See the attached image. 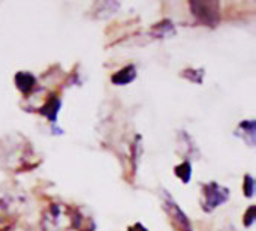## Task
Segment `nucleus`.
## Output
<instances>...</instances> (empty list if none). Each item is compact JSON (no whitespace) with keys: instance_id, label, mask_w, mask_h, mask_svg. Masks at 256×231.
Listing matches in <instances>:
<instances>
[{"instance_id":"nucleus-13","label":"nucleus","mask_w":256,"mask_h":231,"mask_svg":"<svg viewBox=\"0 0 256 231\" xmlns=\"http://www.w3.org/2000/svg\"><path fill=\"white\" fill-rule=\"evenodd\" d=\"M254 185H255V180L252 179V176H246L244 177V192H246V197H252L254 195Z\"/></svg>"},{"instance_id":"nucleus-4","label":"nucleus","mask_w":256,"mask_h":231,"mask_svg":"<svg viewBox=\"0 0 256 231\" xmlns=\"http://www.w3.org/2000/svg\"><path fill=\"white\" fill-rule=\"evenodd\" d=\"M165 210L168 212L170 218H171V222L176 225V228L178 231H192L190 228V222L186 216V213L178 207V204L171 198V197H166L165 200Z\"/></svg>"},{"instance_id":"nucleus-5","label":"nucleus","mask_w":256,"mask_h":231,"mask_svg":"<svg viewBox=\"0 0 256 231\" xmlns=\"http://www.w3.org/2000/svg\"><path fill=\"white\" fill-rule=\"evenodd\" d=\"M136 78V68L134 65H128L123 69H120L118 72H116L111 77V81L117 86H126L129 83H132Z\"/></svg>"},{"instance_id":"nucleus-7","label":"nucleus","mask_w":256,"mask_h":231,"mask_svg":"<svg viewBox=\"0 0 256 231\" xmlns=\"http://www.w3.org/2000/svg\"><path fill=\"white\" fill-rule=\"evenodd\" d=\"M60 107H62L60 99L54 96V98H50V99H48V102L42 107L40 113H42L44 116H46V117L50 119V122H56V120H57V114H58V111H60Z\"/></svg>"},{"instance_id":"nucleus-14","label":"nucleus","mask_w":256,"mask_h":231,"mask_svg":"<svg viewBox=\"0 0 256 231\" xmlns=\"http://www.w3.org/2000/svg\"><path fill=\"white\" fill-rule=\"evenodd\" d=\"M254 212H255V206H250V207L248 209V212H246V216H244V224H246L248 227H250V225L254 224V221H255Z\"/></svg>"},{"instance_id":"nucleus-9","label":"nucleus","mask_w":256,"mask_h":231,"mask_svg":"<svg viewBox=\"0 0 256 231\" xmlns=\"http://www.w3.org/2000/svg\"><path fill=\"white\" fill-rule=\"evenodd\" d=\"M238 129H240V131L243 129V131L246 132V135L243 137L244 141H248L250 146H255V122H254V120L242 122L240 126H238Z\"/></svg>"},{"instance_id":"nucleus-15","label":"nucleus","mask_w":256,"mask_h":231,"mask_svg":"<svg viewBox=\"0 0 256 231\" xmlns=\"http://www.w3.org/2000/svg\"><path fill=\"white\" fill-rule=\"evenodd\" d=\"M128 231H148L142 224H135L134 227H130Z\"/></svg>"},{"instance_id":"nucleus-3","label":"nucleus","mask_w":256,"mask_h":231,"mask_svg":"<svg viewBox=\"0 0 256 231\" xmlns=\"http://www.w3.org/2000/svg\"><path fill=\"white\" fill-rule=\"evenodd\" d=\"M190 11L206 26H216L220 20L218 2H190Z\"/></svg>"},{"instance_id":"nucleus-11","label":"nucleus","mask_w":256,"mask_h":231,"mask_svg":"<svg viewBox=\"0 0 256 231\" xmlns=\"http://www.w3.org/2000/svg\"><path fill=\"white\" fill-rule=\"evenodd\" d=\"M176 176L183 182V183H188L192 177V167H190V162L189 161H184L182 162L177 168H176Z\"/></svg>"},{"instance_id":"nucleus-1","label":"nucleus","mask_w":256,"mask_h":231,"mask_svg":"<svg viewBox=\"0 0 256 231\" xmlns=\"http://www.w3.org/2000/svg\"><path fill=\"white\" fill-rule=\"evenodd\" d=\"M75 224L74 216L66 213L62 204H52L42 216L44 231H64Z\"/></svg>"},{"instance_id":"nucleus-10","label":"nucleus","mask_w":256,"mask_h":231,"mask_svg":"<svg viewBox=\"0 0 256 231\" xmlns=\"http://www.w3.org/2000/svg\"><path fill=\"white\" fill-rule=\"evenodd\" d=\"M118 3H112V2H100V3H98L96 5V8H98V12L99 14H96V17H99V18H105V17H108V15H111V14H114L116 12V9H118Z\"/></svg>"},{"instance_id":"nucleus-8","label":"nucleus","mask_w":256,"mask_h":231,"mask_svg":"<svg viewBox=\"0 0 256 231\" xmlns=\"http://www.w3.org/2000/svg\"><path fill=\"white\" fill-rule=\"evenodd\" d=\"M174 33H176L174 23H171L170 20L160 21L156 26H153V29H152V35L154 38H168V36H172Z\"/></svg>"},{"instance_id":"nucleus-6","label":"nucleus","mask_w":256,"mask_h":231,"mask_svg":"<svg viewBox=\"0 0 256 231\" xmlns=\"http://www.w3.org/2000/svg\"><path fill=\"white\" fill-rule=\"evenodd\" d=\"M15 84L22 93H30L36 84V78L30 72H18L15 75Z\"/></svg>"},{"instance_id":"nucleus-12","label":"nucleus","mask_w":256,"mask_h":231,"mask_svg":"<svg viewBox=\"0 0 256 231\" xmlns=\"http://www.w3.org/2000/svg\"><path fill=\"white\" fill-rule=\"evenodd\" d=\"M182 75L184 78H188L189 81H192V83L201 84L202 78H204V71L202 69H186V71H183Z\"/></svg>"},{"instance_id":"nucleus-2","label":"nucleus","mask_w":256,"mask_h":231,"mask_svg":"<svg viewBox=\"0 0 256 231\" xmlns=\"http://www.w3.org/2000/svg\"><path fill=\"white\" fill-rule=\"evenodd\" d=\"M230 198V191L228 188L216 183V182H210L202 185V198H201V206L204 212H213L216 207L222 206L224 203H226Z\"/></svg>"}]
</instances>
